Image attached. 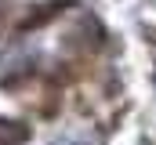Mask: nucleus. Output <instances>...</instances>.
<instances>
[{
	"label": "nucleus",
	"instance_id": "obj_1",
	"mask_svg": "<svg viewBox=\"0 0 156 145\" xmlns=\"http://www.w3.org/2000/svg\"><path fill=\"white\" fill-rule=\"evenodd\" d=\"M26 138H29V131H26V127H15L11 120H0V142H4V145L26 142Z\"/></svg>",
	"mask_w": 156,
	"mask_h": 145
}]
</instances>
